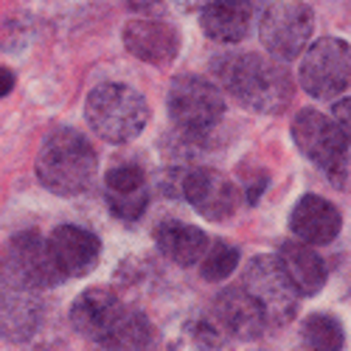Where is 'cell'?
<instances>
[{
    "instance_id": "cell-24",
    "label": "cell",
    "mask_w": 351,
    "mask_h": 351,
    "mask_svg": "<svg viewBox=\"0 0 351 351\" xmlns=\"http://www.w3.org/2000/svg\"><path fill=\"white\" fill-rule=\"evenodd\" d=\"M228 335L217 326L214 317H197L189 326V346L191 351H228Z\"/></svg>"
},
{
    "instance_id": "cell-2",
    "label": "cell",
    "mask_w": 351,
    "mask_h": 351,
    "mask_svg": "<svg viewBox=\"0 0 351 351\" xmlns=\"http://www.w3.org/2000/svg\"><path fill=\"white\" fill-rule=\"evenodd\" d=\"M99 174V155L84 132L73 127H56L45 135L37 152L40 183L60 197H76L93 186Z\"/></svg>"
},
{
    "instance_id": "cell-1",
    "label": "cell",
    "mask_w": 351,
    "mask_h": 351,
    "mask_svg": "<svg viewBox=\"0 0 351 351\" xmlns=\"http://www.w3.org/2000/svg\"><path fill=\"white\" fill-rule=\"evenodd\" d=\"M217 79L242 107L253 112H281L292 101V79L278 60L261 53H228L214 62Z\"/></svg>"
},
{
    "instance_id": "cell-21",
    "label": "cell",
    "mask_w": 351,
    "mask_h": 351,
    "mask_svg": "<svg viewBox=\"0 0 351 351\" xmlns=\"http://www.w3.org/2000/svg\"><path fill=\"white\" fill-rule=\"evenodd\" d=\"M152 346H155V329L149 317L130 306L119 317V324L112 326V332L99 343L101 351H152Z\"/></svg>"
},
{
    "instance_id": "cell-26",
    "label": "cell",
    "mask_w": 351,
    "mask_h": 351,
    "mask_svg": "<svg viewBox=\"0 0 351 351\" xmlns=\"http://www.w3.org/2000/svg\"><path fill=\"white\" fill-rule=\"evenodd\" d=\"M14 90V73L0 65V99H6Z\"/></svg>"
},
{
    "instance_id": "cell-6",
    "label": "cell",
    "mask_w": 351,
    "mask_h": 351,
    "mask_svg": "<svg viewBox=\"0 0 351 351\" xmlns=\"http://www.w3.org/2000/svg\"><path fill=\"white\" fill-rule=\"evenodd\" d=\"M315 32V14L301 0H278L258 17V40L278 62L298 60Z\"/></svg>"
},
{
    "instance_id": "cell-9",
    "label": "cell",
    "mask_w": 351,
    "mask_h": 351,
    "mask_svg": "<svg viewBox=\"0 0 351 351\" xmlns=\"http://www.w3.org/2000/svg\"><path fill=\"white\" fill-rule=\"evenodd\" d=\"M348 43L340 37H320L306 45L298 65L301 90L320 101L343 96L348 87Z\"/></svg>"
},
{
    "instance_id": "cell-3",
    "label": "cell",
    "mask_w": 351,
    "mask_h": 351,
    "mask_svg": "<svg viewBox=\"0 0 351 351\" xmlns=\"http://www.w3.org/2000/svg\"><path fill=\"white\" fill-rule=\"evenodd\" d=\"M84 119L107 143H130L149 124V104L130 84L107 82L90 90L84 101Z\"/></svg>"
},
{
    "instance_id": "cell-10",
    "label": "cell",
    "mask_w": 351,
    "mask_h": 351,
    "mask_svg": "<svg viewBox=\"0 0 351 351\" xmlns=\"http://www.w3.org/2000/svg\"><path fill=\"white\" fill-rule=\"evenodd\" d=\"M180 199L208 222H228L237 214L239 191L230 178L214 169H186L183 171V191Z\"/></svg>"
},
{
    "instance_id": "cell-20",
    "label": "cell",
    "mask_w": 351,
    "mask_h": 351,
    "mask_svg": "<svg viewBox=\"0 0 351 351\" xmlns=\"http://www.w3.org/2000/svg\"><path fill=\"white\" fill-rule=\"evenodd\" d=\"M155 245L174 265L194 267L208 250V237L197 225H189L180 219H166L155 228Z\"/></svg>"
},
{
    "instance_id": "cell-13",
    "label": "cell",
    "mask_w": 351,
    "mask_h": 351,
    "mask_svg": "<svg viewBox=\"0 0 351 351\" xmlns=\"http://www.w3.org/2000/svg\"><path fill=\"white\" fill-rule=\"evenodd\" d=\"M124 309H127V304L115 295L112 289L90 287L71 304L68 317H71V326L76 329V335H82V337H87L90 343L99 346L112 332V326L119 324Z\"/></svg>"
},
{
    "instance_id": "cell-22",
    "label": "cell",
    "mask_w": 351,
    "mask_h": 351,
    "mask_svg": "<svg viewBox=\"0 0 351 351\" xmlns=\"http://www.w3.org/2000/svg\"><path fill=\"white\" fill-rule=\"evenodd\" d=\"M301 337L309 351H340L343 348V324L329 312H315L304 317Z\"/></svg>"
},
{
    "instance_id": "cell-7",
    "label": "cell",
    "mask_w": 351,
    "mask_h": 351,
    "mask_svg": "<svg viewBox=\"0 0 351 351\" xmlns=\"http://www.w3.org/2000/svg\"><path fill=\"white\" fill-rule=\"evenodd\" d=\"M166 110L180 130H214L225 115V99L211 79L183 73L169 84Z\"/></svg>"
},
{
    "instance_id": "cell-27",
    "label": "cell",
    "mask_w": 351,
    "mask_h": 351,
    "mask_svg": "<svg viewBox=\"0 0 351 351\" xmlns=\"http://www.w3.org/2000/svg\"><path fill=\"white\" fill-rule=\"evenodd\" d=\"M124 3H127L130 9H135V12H152L155 6L163 3V0H124Z\"/></svg>"
},
{
    "instance_id": "cell-4",
    "label": "cell",
    "mask_w": 351,
    "mask_h": 351,
    "mask_svg": "<svg viewBox=\"0 0 351 351\" xmlns=\"http://www.w3.org/2000/svg\"><path fill=\"white\" fill-rule=\"evenodd\" d=\"M292 141L306 160L320 166L335 189H348V132L320 110H301L292 119Z\"/></svg>"
},
{
    "instance_id": "cell-14",
    "label": "cell",
    "mask_w": 351,
    "mask_h": 351,
    "mask_svg": "<svg viewBox=\"0 0 351 351\" xmlns=\"http://www.w3.org/2000/svg\"><path fill=\"white\" fill-rule=\"evenodd\" d=\"M40 324H43L40 292L0 281V337L12 343L32 340Z\"/></svg>"
},
{
    "instance_id": "cell-11",
    "label": "cell",
    "mask_w": 351,
    "mask_h": 351,
    "mask_svg": "<svg viewBox=\"0 0 351 351\" xmlns=\"http://www.w3.org/2000/svg\"><path fill=\"white\" fill-rule=\"evenodd\" d=\"M45 245L62 281L93 273V267L101 258V239L82 225H56Z\"/></svg>"
},
{
    "instance_id": "cell-25",
    "label": "cell",
    "mask_w": 351,
    "mask_h": 351,
    "mask_svg": "<svg viewBox=\"0 0 351 351\" xmlns=\"http://www.w3.org/2000/svg\"><path fill=\"white\" fill-rule=\"evenodd\" d=\"M332 121H335L343 132H348V96H343V99L335 101V115H332Z\"/></svg>"
},
{
    "instance_id": "cell-17",
    "label": "cell",
    "mask_w": 351,
    "mask_h": 351,
    "mask_svg": "<svg viewBox=\"0 0 351 351\" xmlns=\"http://www.w3.org/2000/svg\"><path fill=\"white\" fill-rule=\"evenodd\" d=\"M340 211L329 199L317 194H304L289 211V230L304 245H329L340 233Z\"/></svg>"
},
{
    "instance_id": "cell-16",
    "label": "cell",
    "mask_w": 351,
    "mask_h": 351,
    "mask_svg": "<svg viewBox=\"0 0 351 351\" xmlns=\"http://www.w3.org/2000/svg\"><path fill=\"white\" fill-rule=\"evenodd\" d=\"M214 320L217 326L233 340H256L265 335L267 317L261 306L247 295L245 289H222L214 301Z\"/></svg>"
},
{
    "instance_id": "cell-19",
    "label": "cell",
    "mask_w": 351,
    "mask_h": 351,
    "mask_svg": "<svg viewBox=\"0 0 351 351\" xmlns=\"http://www.w3.org/2000/svg\"><path fill=\"white\" fill-rule=\"evenodd\" d=\"M278 261L287 273V278L292 281L298 295H317L324 289L329 270H326V261L312 245L304 242H284L278 250Z\"/></svg>"
},
{
    "instance_id": "cell-12",
    "label": "cell",
    "mask_w": 351,
    "mask_h": 351,
    "mask_svg": "<svg viewBox=\"0 0 351 351\" xmlns=\"http://www.w3.org/2000/svg\"><path fill=\"white\" fill-rule=\"evenodd\" d=\"M124 45L135 60L155 68H166L174 62V56L180 51V32L169 20L135 17L124 28Z\"/></svg>"
},
{
    "instance_id": "cell-15",
    "label": "cell",
    "mask_w": 351,
    "mask_h": 351,
    "mask_svg": "<svg viewBox=\"0 0 351 351\" xmlns=\"http://www.w3.org/2000/svg\"><path fill=\"white\" fill-rule=\"evenodd\" d=\"M104 199L112 217L124 222H138L149 206L146 174L138 163H121L104 174Z\"/></svg>"
},
{
    "instance_id": "cell-8",
    "label": "cell",
    "mask_w": 351,
    "mask_h": 351,
    "mask_svg": "<svg viewBox=\"0 0 351 351\" xmlns=\"http://www.w3.org/2000/svg\"><path fill=\"white\" fill-rule=\"evenodd\" d=\"M0 281H9L25 289H51L62 281L56 273L45 239L37 230H23L6 242L0 256Z\"/></svg>"
},
{
    "instance_id": "cell-5",
    "label": "cell",
    "mask_w": 351,
    "mask_h": 351,
    "mask_svg": "<svg viewBox=\"0 0 351 351\" xmlns=\"http://www.w3.org/2000/svg\"><path fill=\"white\" fill-rule=\"evenodd\" d=\"M242 289L261 306L267 324L273 326H287L298 312L301 295L287 278L278 256H270V253L253 256L242 273Z\"/></svg>"
},
{
    "instance_id": "cell-18",
    "label": "cell",
    "mask_w": 351,
    "mask_h": 351,
    "mask_svg": "<svg viewBox=\"0 0 351 351\" xmlns=\"http://www.w3.org/2000/svg\"><path fill=\"white\" fill-rule=\"evenodd\" d=\"M253 20H256L253 0H208L199 12L202 34L222 45L242 43L250 34Z\"/></svg>"
},
{
    "instance_id": "cell-23",
    "label": "cell",
    "mask_w": 351,
    "mask_h": 351,
    "mask_svg": "<svg viewBox=\"0 0 351 351\" xmlns=\"http://www.w3.org/2000/svg\"><path fill=\"white\" fill-rule=\"evenodd\" d=\"M199 265H202L199 273L206 281H211V284L225 281L228 276H233V270L239 267V250L230 242H222V239L208 242V250L199 258Z\"/></svg>"
}]
</instances>
